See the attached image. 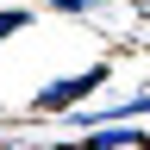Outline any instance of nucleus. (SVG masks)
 <instances>
[{
    "label": "nucleus",
    "mask_w": 150,
    "mask_h": 150,
    "mask_svg": "<svg viewBox=\"0 0 150 150\" xmlns=\"http://www.w3.org/2000/svg\"><path fill=\"white\" fill-rule=\"evenodd\" d=\"M100 81H106V69H88V75H75V81L44 88V94H38V106H44V112H63L69 100H81V94H88V88H100Z\"/></svg>",
    "instance_id": "nucleus-1"
},
{
    "label": "nucleus",
    "mask_w": 150,
    "mask_h": 150,
    "mask_svg": "<svg viewBox=\"0 0 150 150\" xmlns=\"http://www.w3.org/2000/svg\"><path fill=\"white\" fill-rule=\"evenodd\" d=\"M88 150H144V138H138V131H125V125H112V131H94Z\"/></svg>",
    "instance_id": "nucleus-2"
},
{
    "label": "nucleus",
    "mask_w": 150,
    "mask_h": 150,
    "mask_svg": "<svg viewBox=\"0 0 150 150\" xmlns=\"http://www.w3.org/2000/svg\"><path fill=\"white\" fill-rule=\"evenodd\" d=\"M19 25H25V13H19V6H6V13H0V38H6V31H19Z\"/></svg>",
    "instance_id": "nucleus-3"
},
{
    "label": "nucleus",
    "mask_w": 150,
    "mask_h": 150,
    "mask_svg": "<svg viewBox=\"0 0 150 150\" xmlns=\"http://www.w3.org/2000/svg\"><path fill=\"white\" fill-rule=\"evenodd\" d=\"M144 150H150V144H144Z\"/></svg>",
    "instance_id": "nucleus-4"
}]
</instances>
